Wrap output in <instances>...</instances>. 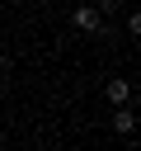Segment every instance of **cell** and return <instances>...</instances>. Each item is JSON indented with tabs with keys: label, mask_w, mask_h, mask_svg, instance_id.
<instances>
[{
	"label": "cell",
	"mask_w": 141,
	"mask_h": 151,
	"mask_svg": "<svg viewBox=\"0 0 141 151\" xmlns=\"http://www.w3.org/2000/svg\"><path fill=\"white\" fill-rule=\"evenodd\" d=\"M103 99H108L113 109H132V80H127V76H113V80L103 85Z\"/></svg>",
	"instance_id": "obj_1"
},
{
	"label": "cell",
	"mask_w": 141,
	"mask_h": 151,
	"mask_svg": "<svg viewBox=\"0 0 141 151\" xmlns=\"http://www.w3.org/2000/svg\"><path fill=\"white\" fill-rule=\"evenodd\" d=\"M70 24H75L80 33H99V28H103V14H99L94 5H75V14H70Z\"/></svg>",
	"instance_id": "obj_2"
},
{
	"label": "cell",
	"mask_w": 141,
	"mask_h": 151,
	"mask_svg": "<svg viewBox=\"0 0 141 151\" xmlns=\"http://www.w3.org/2000/svg\"><path fill=\"white\" fill-rule=\"evenodd\" d=\"M132 127H136V113L132 109H113V132L118 137H132Z\"/></svg>",
	"instance_id": "obj_3"
}]
</instances>
